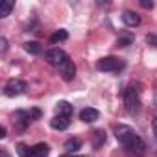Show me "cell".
<instances>
[{"mask_svg":"<svg viewBox=\"0 0 157 157\" xmlns=\"http://www.w3.org/2000/svg\"><path fill=\"white\" fill-rule=\"evenodd\" d=\"M115 137L118 139V142L122 144V150L128 153V157H142L146 151V144L144 140L135 133L133 128L126 126V124H118L115 128Z\"/></svg>","mask_w":157,"mask_h":157,"instance_id":"cell-1","label":"cell"},{"mask_svg":"<svg viewBox=\"0 0 157 157\" xmlns=\"http://www.w3.org/2000/svg\"><path fill=\"white\" fill-rule=\"evenodd\" d=\"M124 105H126L128 113H131V115L139 113V109H140V94H139V89L135 85H129L124 91Z\"/></svg>","mask_w":157,"mask_h":157,"instance_id":"cell-2","label":"cell"},{"mask_svg":"<svg viewBox=\"0 0 157 157\" xmlns=\"http://www.w3.org/2000/svg\"><path fill=\"white\" fill-rule=\"evenodd\" d=\"M96 68L100 72H117L120 68H124V61L120 57H115V56H107V57H102L98 59L96 63Z\"/></svg>","mask_w":157,"mask_h":157,"instance_id":"cell-3","label":"cell"},{"mask_svg":"<svg viewBox=\"0 0 157 157\" xmlns=\"http://www.w3.org/2000/svg\"><path fill=\"white\" fill-rule=\"evenodd\" d=\"M26 87H28V85H26L22 80H15V78H11V80H8L6 85H4V94L10 96V98L19 96V94H22V93L26 91Z\"/></svg>","mask_w":157,"mask_h":157,"instance_id":"cell-4","label":"cell"},{"mask_svg":"<svg viewBox=\"0 0 157 157\" xmlns=\"http://www.w3.org/2000/svg\"><path fill=\"white\" fill-rule=\"evenodd\" d=\"M44 59H46L52 67L59 68L65 61H68V56H67V52L61 50V48H52V50H48V52L44 54Z\"/></svg>","mask_w":157,"mask_h":157,"instance_id":"cell-5","label":"cell"},{"mask_svg":"<svg viewBox=\"0 0 157 157\" xmlns=\"http://www.w3.org/2000/svg\"><path fill=\"white\" fill-rule=\"evenodd\" d=\"M59 74H61V78H63V80L65 82H70V80H74V76H76V65L68 59V61H65L59 68Z\"/></svg>","mask_w":157,"mask_h":157,"instance_id":"cell-6","label":"cell"},{"mask_svg":"<svg viewBox=\"0 0 157 157\" xmlns=\"http://www.w3.org/2000/svg\"><path fill=\"white\" fill-rule=\"evenodd\" d=\"M13 122L21 128V129H24L30 122H32V117H30V111H15V115H13Z\"/></svg>","mask_w":157,"mask_h":157,"instance_id":"cell-7","label":"cell"},{"mask_svg":"<svg viewBox=\"0 0 157 157\" xmlns=\"http://www.w3.org/2000/svg\"><path fill=\"white\" fill-rule=\"evenodd\" d=\"M122 22L128 26V28H135L140 24V17L135 13V11H124L122 13Z\"/></svg>","mask_w":157,"mask_h":157,"instance_id":"cell-8","label":"cell"},{"mask_svg":"<svg viewBox=\"0 0 157 157\" xmlns=\"http://www.w3.org/2000/svg\"><path fill=\"white\" fill-rule=\"evenodd\" d=\"M80 118L83 120V122H96L98 118H100V113H98V109H94V107H85V109H82V113H80Z\"/></svg>","mask_w":157,"mask_h":157,"instance_id":"cell-9","label":"cell"},{"mask_svg":"<svg viewBox=\"0 0 157 157\" xmlns=\"http://www.w3.org/2000/svg\"><path fill=\"white\" fill-rule=\"evenodd\" d=\"M68 124H70L68 117H61V115H56V117L50 120V126H52L54 129H57V131H63V129H67V128H68Z\"/></svg>","mask_w":157,"mask_h":157,"instance_id":"cell-10","label":"cell"},{"mask_svg":"<svg viewBox=\"0 0 157 157\" xmlns=\"http://www.w3.org/2000/svg\"><path fill=\"white\" fill-rule=\"evenodd\" d=\"M24 50H26L28 54H33V56H39V54L44 52L43 44L37 43V41H28V43H24Z\"/></svg>","mask_w":157,"mask_h":157,"instance_id":"cell-11","label":"cell"},{"mask_svg":"<svg viewBox=\"0 0 157 157\" xmlns=\"http://www.w3.org/2000/svg\"><path fill=\"white\" fill-rule=\"evenodd\" d=\"M56 111H57V115H61V117H70V115H72V105H70L67 100H61V102H57Z\"/></svg>","mask_w":157,"mask_h":157,"instance_id":"cell-12","label":"cell"},{"mask_svg":"<svg viewBox=\"0 0 157 157\" xmlns=\"http://www.w3.org/2000/svg\"><path fill=\"white\" fill-rule=\"evenodd\" d=\"M63 148L67 150V153H74V151H78V150H80L82 148V140L80 139H68L65 144H63Z\"/></svg>","mask_w":157,"mask_h":157,"instance_id":"cell-13","label":"cell"},{"mask_svg":"<svg viewBox=\"0 0 157 157\" xmlns=\"http://www.w3.org/2000/svg\"><path fill=\"white\" fill-rule=\"evenodd\" d=\"M50 153V146L46 142H39L37 146H33V155L32 157H48Z\"/></svg>","mask_w":157,"mask_h":157,"instance_id":"cell-14","label":"cell"},{"mask_svg":"<svg viewBox=\"0 0 157 157\" xmlns=\"http://www.w3.org/2000/svg\"><path fill=\"white\" fill-rule=\"evenodd\" d=\"M68 39V32L67 30H57L50 35V43L56 44V43H61V41H67Z\"/></svg>","mask_w":157,"mask_h":157,"instance_id":"cell-15","label":"cell"},{"mask_svg":"<svg viewBox=\"0 0 157 157\" xmlns=\"http://www.w3.org/2000/svg\"><path fill=\"white\" fill-rule=\"evenodd\" d=\"M104 142H105V131L96 129L93 133V146L94 148H100V146H104Z\"/></svg>","mask_w":157,"mask_h":157,"instance_id":"cell-16","label":"cell"},{"mask_svg":"<svg viewBox=\"0 0 157 157\" xmlns=\"http://www.w3.org/2000/svg\"><path fill=\"white\" fill-rule=\"evenodd\" d=\"M11 10H13V2L11 0H4L2 4H0V17H8L10 13H11Z\"/></svg>","mask_w":157,"mask_h":157,"instance_id":"cell-17","label":"cell"},{"mask_svg":"<svg viewBox=\"0 0 157 157\" xmlns=\"http://www.w3.org/2000/svg\"><path fill=\"white\" fill-rule=\"evenodd\" d=\"M17 153L21 155V157H32L33 155V148H30V146H26V144H17Z\"/></svg>","mask_w":157,"mask_h":157,"instance_id":"cell-18","label":"cell"},{"mask_svg":"<svg viewBox=\"0 0 157 157\" xmlns=\"http://www.w3.org/2000/svg\"><path fill=\"white\" fill-rule=\"evenodd\" d=\"M131 43H133V35H131V33L120 35V37L117 39V46H128V44H131Z\"/></svg>","mask_w":157,"mask_h":157,"instance_id":"cell-19","label":"cell"},{"mask_svg":"<svg viewBox=\"0 0 157 157\" xmlns=\"http://www.w3.org/2000/svg\"><path fill=\"white\" fill-rule=\"evenodd\" d=\"M30 117H32V120H37V118H41V109H37V107L30 109Z\"/></svg>","mask_w":157,"mask_h":157,"instance_id":"cell-20","label":"cell"},{"mask_svg":"<svg viewBox=\"0 0 157 157\" xmlns=\"http://www.w3.org/2000/svg\"><path fill=\"white\" fill-rule=\"evenodd\" d=\"M8 50V41H6V37H0V52H6Z\"/></svg>","mask_w":157,"mask_h":157,"instance_id":"cell-21","label":"cell"},{"mask_svg":"<svg viewBox=\"0 0 157 157\" xmlns=\"http://www.w3.org/2000/svg\"><path fill=\"white\" fill-rule=\"evenodd\" d=\"M146 41H148L151 46H157V37H155V35H148V37H146Z\"/></svg>","mask_w":157,"mask_h":157,"instance_id":"cell-22","label":"cell"},{"mask_svg":"<svg viewBox=\"0 0 157 157\" xmlns=\"http://www.w3.org/2000/svg\"><path fill=\"white\" fill-rule=\"evenodd\" d=\"M140 6L146 8V10H151V8H153V4L150 2V0H140Z\"/></svg>","mask_w":157,"mask_h":157,"instance_id":"cell-23","label":"cell"},{"mask_svg":"<svg viewBox=\"0 0 157 157\" xmlns=\"http://www.w3.org/2000/svg\"><path fill=\"white\" fill-rule=\"evenodd\" d=\"M6 135H8V133H6V128L2 126V128H0V139H6Z\"/></svg>","mask_w":157,"mask_h":157,"instance_id":"cell-24","label":"cell"},{"mask_svg":"<svg viewBox=\"0 0 157 157\" xmlns=\"http://www.w3.org/2000/svg\"><path fill=\"white\" fill-rule=\"evenodd\" d=\"M151 128H153V133H155V137H157V118H153V122H151Z\"/></svg>","mask_w":157,"mask_h":157,"instance_id":"cell-25","label":"cell"},{"mask_svg":"<svg viewBox=\"0 0 157 157\" xmlns=\"http://www.w3.org/2000/svg\"><path fill=\"white\" fill-rule=\"evenodd\" d=\"M0 157H10V153L6 150H2V151H0Z\"/></svg>","mask_w":157,"mask_h":157,"instance_id":"cell-26","label":"cell"},{"mask_svg":"<svg viewBox=\"0 0 157 157\" xmlns=\"http://www.w3.org/2000/svg\"><path fill=\"white\" fill-rule=\"evenodd\" d=\"M61 157H80V155H74V153H67V155H61Z\"/></svg>","mask_w":157,"mask_h":157,"instance_id":"cell-27","label":"cell"},{"mask_svg":"<svg viewBox=\"0 0 157 157\" xmlns=\"http://www.w3.org/2000/svg\"><path fill=\"white\" fill-rule=\"evenodd\" d=\"M153 100H155V107H157V89H155V98Z\"/></svg>","mask_w":157,"mask_h":157,"instance_id":"cell-28","label":"cell"}]
</instances>
